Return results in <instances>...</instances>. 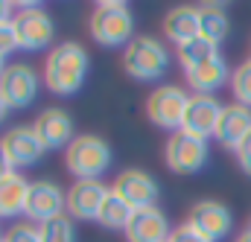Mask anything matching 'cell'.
Instances as JSON below:
<instances>
[{
	"label": "cell",
	"mask_w": 251,
	"mask_h": 242,
	"mask_svg": "<svg viewBox=\"0 0 251 242\" xmlns=\"http://www.w3.org/2000/svg\"><path fill=\"white\" fill-rule=\"evenodd\" d=\"M234 242H251V231H246V234H240V237H237Z\"/></svg>",
	"instance_id": "33"
},
{
	"label": "cell",
	"mask_w": 251,
	"mask_h": 242,
	"mask_svg": "<svg viewBox=\"0 0 251 242\" xmlns=\"http://www.w3.org/2000/svg\"><path fill=\"white\" fill-rule=\"evenodd\" d=\"M170 67V50L155 35H134L123 53V70L137 82H155Z\"/></svg>",
	"instance_id": "4"
},
{
	"label": "cell",
	"mask_w": 251,
	"mask_h": 242,
	"mask_svg": "<svg viewBox=\"0 0 251 242\" xmlns=\"http://www.w3.org/2000/svg\"><path fill=\"white\" fill-rule=\"evenodd\" d=\"M3 73H6V64H3V59H0V79H3Z\"/></svg>",
	"instance_id": "34"
},
{
	"label": "cell",
	"mask_w": 251,
	"mask_h": 242,
	"mask_svg": "<svg viewBox=\"0 0 251 242\" xmlns=\"http://www.w3.org/2000/svg\"><path fill=\"white\" fill-rule=\"evenodd\" d=\"M231 91H234V99L240 105L251 108V59L243 61L234 73H231Z\"/></svg>",
	"instance_id": "25"
},
{
	"label": "cell",
	"mask_w": 251,
	"mask_h": 242,
	"mask_svg": "<svg viewBox=\"0 0 251 242\" xmlns=\"http://www.w3.org/2000/svg\"><path fill=\"white\" fill-rule=\"evenodd\" d=\"M249 231H251V219H249Z\"/></svg>",
	"instance_id": "35"
},
{
	"label": "cell",
	"mask_w": 251,
	"mask_h": 242,
	"mask_svg": "<svg viewBox=\"0 0 251 242\" xmlns=\"http://www.w3.org/2000/svg\"><path fill=\"white\" fill-rule=\"evenodd\" d=\"M170 242H210V240H204V237H201L199 231H193L190 225H181V228H176V231H173Z\"/></svg>",
	"instance_id": "28"
},
{
	"label": "cell",
	"mask_w": 251,
	"mask_h": 242,
	"mask_svg": "<svg viewBox=\"0 0 251 242\" xmlns=\"http://www.w3.org/2000/svg\"><path fill=\"white\" fill-rule=\"evenodd\" d=\"M15 175V167L9 164V158L0 152V181H6V178H12Z\"/></svg>",
	"instance_id": "30"
},
{
	"label": "cell",
	"mask_w": 251,
	"mask_h": 242,
	"mask_svg": "<svg viewBox=\"0 0 251 242\" xmlns=\"http://www.w3.org/2000/svg\"><path fill=\"white\" fill-rule=\"evenodd\" d=\"M18 50V38H15V26L12 21L9 24H0V59H6L9 53Z\"/></svg>",
	"instance_id": "27"
},
{
	"label": "cell",
	"mask_w": 251,
	"mask_h": 242,
	"mask_svg": "<svg viewBox=\"0 0 251 242\" xmlns=\"http://www.w3.org/2000/svg\"><path fill=\"white\" fill-rule=\"evenodd\" d=\"M12 26H15L18 50H26V53H38V50L50 47L53 38H56V24H53V18H50L41 6H32V3H24V6H21V12L15 15Z\"/></svg>",
	"instance_id": "5"
},
{
	"label": "cell",
	"mask_w": 251,
	"mask_h": 242,
	"mask_svg": "<svg viewBox=\"0 0 251 242\" xmlns=\"http://www.w3.org/2000/svg\"><path fill=\"white\" fill-rule=\"evenodd\" d=\"M0 152L9 158L12 167H32L44 158V143L38 140L32 125H15L0 137Z\"/></svg>",
	"instance_id": "10"
},
{
	"label": "cell",
	"mask_w": 251,
	"mask_h": 242,
	"mask_svg": "<svg viewBox=\"0 0 251 242\" xmlns=\"http://www.w3.org/2000/svg\"><path fill=\"white\" fill-rule=\"evenodd\" d=\"M3 242H41V231L32 222H18L9 228V234L3 237Z\"/></svg>",
	"instance_id": "26"
},
{
	"label": "cell",
	"mask_w": 251,
	"mask_h": 242,
	"mask_svg": "<svg viewBox=\"0 0 251 242\" xmlns=\"http://www.w3.org/2000/svg\"><path fill=\"white\" fill-rule=\"evenodd\" d=\"M187 225L193 231H199L204 240L222 242L231 234V228H234V216H231V210L222 201H199L190 210Z\"/></svg>",
	"instance_id": "12"
},
{
	"label": "cell",
	"mask_w": 251,
	"mask_h": 242,
	"mask_svg": "<svg viewBox=\"0 0 251 242\" xmlns=\"http://www.w3.org/2000/svg\"><path fill=\"white\" fill-rule=\"evenodd\" d=\"M213 56H219V47L213 41H207L204 35H199V38H193V41L178 47V61H181L184 70H190V67H196V64H201V61H207V59H213Z\"/></svg>",
	"instance_id": "23"
},
{
	"label": "cell",
	"mask_w": 251,
	"mask_h": 242,
	"mask_svg": "<svg viewBox=\"0 0 251 242\" xmlns=\"http://www.w3.org/2000/svg\"><path fill=\"white\" fill-rule=\"evenodd\" d=\"M26 195H29V184L21 175L0 181V219L24 216L26 213Z\"/></svg>",
	"instance_id": "20"
},
{
	"label": "cell",
	"mask_w": 251,
	"mask_h": 242,
	"mask_svg": "<svg viewBox=\"0 0 251 242\" xmlns=\"http://www.w3.org/2000/svg\"><path fill=\"white\" fill-rule=\"evenodd\" d=\"M38 140L44 143V149H67L73 143V120L64 108H44L35 122H32Z\"/></svg>",
	"instance_id": "16"
},
{
	"label": "cell",
	"mask_w": 251,
	"mask_h": 242,
	"mask_svg": "<svg viewBox=\"0 0 251 242\" xmlns=\"http://www.w3.org/2000/svg\"><path fill=\"white\" fill-rule=\"evenodd\" d=\"M64 167L76 181H100L111 167V146L97 134H76L64 149Z\"/></svg>",
	"instance_id": "2"
},
{
	"label": "cell",
	"mask_w": 251,
	"mask_h": 242,
	"mask_svg": "<svg viewBox=\"0 0 251 242\" xmlns=\"http://www.w3.org/2000/svg\"><path fill=\"white\" fill-rule=\"evenodd\" d=\"M222 111L225 105L216 99V97H204V94H193L187 102V111H184V122H181V131H187L199 140H207V137H216V125L222 120Z\"/></svg>",
	"instance_id": "9"
},
{
	"label": "cell",
	"mask_w": 251,
	"mask_h": 242,
	"mask_svg": "<svg viewBox=\"0 0 251 242\" xmlns=\"http://www.w3.org/2000/svg\"><path fill=\"white\" fill-rule=\"evenodd\" d=\"M0 94L9 108H26L38 97V73L29 64H9L0 79Z\"/></svg>",
	"instance_id": "13"
},
{
	"label": "cell",
	"mask_w": 251,
	"mask_h": 242,
	"mask_svg": "<svg viewBox=\"0 0 251 242\" xmlns=\"http://www.w3.org/2000/svg\"><path fill=\"white\" fill-rule=\"evenodd\" d=\"M108 195H111V187H105L102 181H76L67 190V216L79 222L97 219Z\"/></svg>",
	"instance_id": "14"
},
{
	"label": "cell",
	"mask_w": 251,
	"mask_h": 242,
	"mask_svg": "<svg viewBox=\"0 0 251 242\" xmlns=\"http://www.w3.org/2000/svg\"><path fill=\"white\" fill-rule=\"evenodd\" d=\"M6 114H9V102L3 99V94H0V122L6 120Z\"/></svg>",
	"instance_id": "32"
},
{
	"label": "cell",
	"mask_w": 251,
	"mask_h": 242,
	"mask_svg": "<svg viewBox=\"0 0 251 242\" xmlns=\"http://www.w3.org/2000/svg\"><path fill=\"white\" fill-rule=\"evenodd\" d=\"M234 155H237V164H240V167L251 175V134L240 143V146H237V149H234Z\"/></svg>",
	"instance_id": "29"
},
{
	"label": "cell",
	"mask_w": 251,
	"mask_h": 242,
	"mask_svg": "<svg viewBox=\"0 0 251 242\" xmlns=\"http://www.w3.org/2000/svg\"><path fill=\"white\" fill-rule=\"evenodd\" d=\"M12 12H15V3H9V0H0V24H9V21H15V18H12Z\"/></svg>",
	"instance_id": "31"
},
{
	"label": "cell",
	"mask_w": 251,
	"mask_h": 242,
	"mask_svg": "<svg viewBox=\"0 0 251 242\" xmlns=\"http://www.w3.org/2000/svg\"><path fill=\"white\" fill-rule=\"evenodd\" d=\"M184 76H187L193 94H204V97H213V91H219L225 82H231V70L222 56H213V59L190 67V70H184Z\"/></svg>",
	"instance_id": "17"
},
{
	"label": "cell",
	"mask_w": 251,
	"mask_h": 242,
	"mask_svg": "<svg viewBox=\"0 0 251 242\" xmlns=\"http://www.w3.org/2000/svg\"><path fill=\"white\" fill-rule=\"evenodd\" d=\"M67 210V193L56 181H32L29 184V195H26V219L29 222H50L56 216H62Z\"/></svg>",
	"instance_id": "8"
},
{
	"label": "cell",
	"mask_w": 251,
	"mask_h": 242,
	"mask_svg": "<svg viewBox=\"0 0 251 242\" xmlns=\"http://www.w3.org/2000/svg\"><path fill=\"white\" fill-rule=\"evenodd\" d=\"M187 102H190V94L184 88H178V85H161L146 99V117L155 122L158 128H170L176 134V131H181Z\"/></svg>",
	"instance_id": "6"
},
{
	"label": "cell",
	"mask_w": 251,
	"mask_h": 242,
	"mask_svg": "<svg viewBox=\"0 0 251 242\" xmlns=\"http://www.w3.org/2000/svg\"><path fill=\"white\" fill-rule=\"evenodd\" d=\"M199 21H201V35H204L207 41H213L216 47H219V44L228 38V32H231L228 12H225L222 6H216V3L199 6Z\"/></svg>",
	"instance_id": "21"
},
{
	"label": "cell",
	"mask_w": 251,
	"mask_h": 242,
	"mask_svg": "<svg viewBox=\"0 0 251 242\" xmlns=\"http://www.w3.org/2000/svg\"><path fill=\"white\" fill-rule=\"evenodd\" d=\"M170 237H173L170 219L158 204L134 210L131 222L126 225V240L128 242H170Z\"/></svg>",
	"instance_id": "15"
},
{
	"label": "cell",
	"mask_w": 251,
	"mask_h": 242,
	"mask_svg": "<svg viewBox=\"0 0 251 242\" xmlns=\"http://www.w3.org/2000/svg\"><path fill=\"white\" fill-rule=\"evenodd\" d=\"M41 231V242H76V231H73V219L70 216H56L44 225H38Z\"/></svg>",
	"instance_id": "24"
},
{
	"label": "cell",
	"mask_w": 251,
	"mask_h": 242,
	"mask_svg": "<svg viewBox=\"0 0 251 242\" xmlns=\"http://www.w3.org/2000/svg\"><path fill=\"white\" fill-rule=\"evenodd\" d=\"M111 193L120 195L131 210H143V207H155L161 187H158V181L149 172H143V169H126V172L117 175Z\"/></svg>",
	"instance_id": "11"
},
{
	"label": "cell",
	"mask_w": 251,
	"mask_h": 242,
	"mask_svg": "<svg viewBox=\"0 0 251 242\" xmlns=\"http://www.w3.org/2000/svg\"><path fill=\"white\" fill-rule=\"evenodd\" d=\"M88 50L79 41H62L50 50L44 61V82L53 94L59 97H73L88 76Z\"/></svg>",
	"instance_id": "1"
},
{
	"label": "cell",
	"mask_w": 251,
	"mask_h": 242,
	"mask_svg": "<svg viewBox=\"0 0 251 242\" xmlns=\"http://www.w3.org/2000/svg\"><path fill=\"white\" fill-rule=\"evenodd\" d=\"M249 134H251V108L240 105V102L225 105L222 120L216 125V140L228 149H237Z\"/></svg>",
	"instance_id": "18"
},
{
	"label": "cell",
	"mask_w": 251,
	"mask_h": 242,
	"mask_svg": "<svg viewBox=\"0 0 251 242\" xmlns=\"http://www.w3.org/2000/svg\"><path fill=\"white\" fill-rule=\"evenodd\" d=\"M88 29L94 35V41L100 47H128L131 44V32H134V18L128 12V6L120 0H102L94 6Z\"/></svg>",
	"instance_id": "3"
},
{
	"label": "cell",
	"mask_w": 251,
	"mask_h": 242,
	"mask_svg": "<svg viewBox=\"0 0 251 242\" xmlns=\"http://www.w3.org/2000/svg\"><path fill=\"white\" fill-rule=\"evenodd\" d=\"M0 242H3V237H0Z\"/></svg>",
	"instance_id": "36"
},
{
	"label": "cell",
	"mask_w": 251,
	"mask_h": 242,
	"mask_svg": "<svg viewBox=\"0 0 251 242\" xmlns=\"http://www.w3.org/2000/svg\"><path fill=\"white\" fill-rule=\"evenodd\" d=\"M131 216H134V210L126 204L120 195H108L105 198V204H102V210H100V216H97V222L102 225V228H111V231H120L123 228L126 231V225L131 222Z\"/></svg>",
	"instance_id": "22"
},
{
	"label": "cell",
	"mask_w": 251,
	"mask_h": 242,
	"mask_svg": "<svg viewBox=\"0 0 251 242\" xmlns=\"http://www.w3.org/2000/svg\"><path fill=\"white\" fill-rule=\"evenodd\" d=\"M164 35L181 47L193 38L201 35V21H199V6H176L173 12H167L164 18Z\"/></svg>",
	"instance_id": "19"
},
{
	"label": "cell",
	"mask_w": 251,
	"mask_h": 242,
	"mask_svg": "<svg viewBox=\"0 0 251 242\" xmlns=\"http://www.w3.org/2000/svg\"><path fill=\"white\" fill-rule=\"evenodd\" d=\"M210 158V149H207V140H199L187 131H176L170 140H167V149H164V161L173 172H181V175H193L199 172Z\"/></svg>",
	"instance_id": "7"
}]
</instances>
